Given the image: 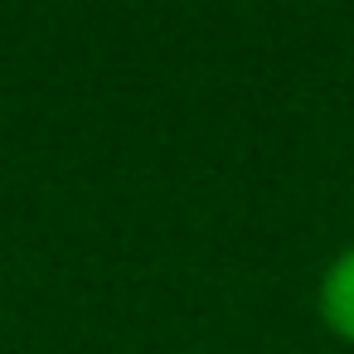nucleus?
<instances>
[{"label": "nucleus", "instance_id": "nucleus-1", "mask_svg": "<svg viewBox=\"0 0 354 354\" xmlns=\"http://www.w3.org/2000/svg\"><path fill=\"white\" fill-rule=\"evenodd\" d=\"M320 320L354 344V248H344L320 277Z\"/></svg>", "mask_w": 354, "mask_h": 354}]
</instances>
